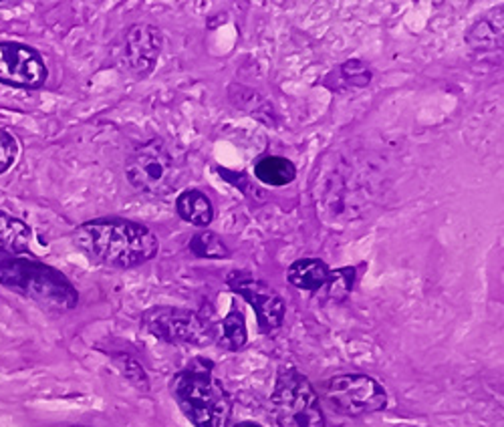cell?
<instances>
[{"label":"cell","mask_w":504,"mask_h":427,"mask_svg":"<svg viewBox=\"0 0 504 427\" xmlns=\"http://www.w3.org/2000/svg\"><path fill=\"white\" fill-rule=\"evenodd\" d=\"M75 244L91 260L109 268H136L160 252V240L147 226L120 218L81 224L75 230Z\"/></svg>","instance_id":"obj_1"},{"label":"cell","mask_w":504,"mask_h":427,"mask_svg":"<svg viewBox=\"0 0 504 427\" xmlns=\"http://www.w3.org/2000/svg\"><path fill=\"white\" fill-rule=\"evenodd\" d=\"M172 393L180 409L196 427H228L232 401L212 373V365L196 359L172 379Z\"/></svg>","instance_id":"obj_2"},{"label":"cell","mask_w":504,"mask_h":427,"mask_svg":"<svg viewBox=\"0 0 504 427\" xmlns=\"http://www.w3.org/2000/svg\"><path fill=\"white\" fill-rule=\"evenodd\" d=\"M0 284L19 295L37 300L53 311H71L79 303L73 284L55 268L29 258H11L0 263Z\"/></svg>","instance_id":"obj_3"},{"label":"cell","mask_w":504,"mask_h":427,"mask_svg":"<svg viewBox=\"0 0 504 427\" xmlns=\"http://www.w3.org/2000/svg\"><path fill=\"white\" fill-rule=\"evenodd\" d=\"M125 178L141 194L168 196L182 180V168L162 139H149L130 155Z\"/></svg>","instance_id":"obj_4"},{"label":"cell","mask_w":504,"mask_h":427,"mask_svg":"<svg viewBox=\"0 0 504 427\" xmlns=\"http://www.w3.org/2000/svg\"><path fill=\"white\" fill-rule=\"evenodd\" d=\"M273 409L279 427H325L317 391L295 367L279 371Z\"/></svg>","instance_id":"obj_5"},{"label":"cell","mask_w":504,"mask_h":427,"mask_svg":"<svg viewBox=\"0 0 504 427\" xmlns=\"http://www.w3.org/2000/svg\"><path fill=\"white\" fill-rule=\"evenodd\" d=\"M144 327L160 341L172 345H208L216 329L206 316L178 306H155L144 314Z\"/></svg>","instance_id":"obj_6"},{"label":"cell","mask_w":504,"mask_h":427,"mask_svg":"<svg viewBox=\"0 0 504 427\" xmlns=\"http://www.w3.org/2000/svg\"><path fill=\"white\" fill-rule=\"evenodd\" d=\"M325 399L337 414L361 417L385 409L388 393L369 375H340L325 383Z\"/></svg>","instance_id":"obj_7"},{"label":"cell","mask_w":504,"mask_h":427,"mask_svg":"<svg viewBox=\"0 0 504 427\" xmlns=\"http://www.w3.org/2000/svg\"><path fill=\"white\" fill-rule=\"evenodd\" d=\"M228 287L234 292L247 300V303L255 308V313L258 316V327H261L265 333H271V331L279 329L285 321V303L282 298L274 292L269 284L255 279L248 272H232L226 279Z\"/></svg>","instance_id":"obj_8"},{"label":"cell","mask_w":504,"mask_h":427,"mask_svg":"<svg viewBox=\"0 0 504 427\" xmlns=\"http://www.w3.org/2000/svg\"><path fill=\"white\" fill-rule=\"evenodd\" d=\"M49 71L35 49L19 43H0V83L37 89L43 87Z\"/></svg>","instance_id":"obj_9"},{"label":"cell","mask_w":504,"mask_h":427,"mask_svg":"<svg viewBox=\"0 0 504 427\" xmlns=\"http://www.w3.org/2000/svg\"><path fill=\"white\" fill-rule=\"evenodd\" d=\"M162 30L147 25V22H138L131 25L125 33V63L136 77H147L155 69V63L162 53Z\"/></svg>","instance_id":"obj_10"},{"label":"cell","mask_w":504,"mask_h":427,"mask_svg":"<svg viewBox=\"0 0 504 427\" xmlns=\"http://www.w3.org/2000/svg\"><path fill=\"white\" fill-rule=\"evenodd\" d=\"M331 276V268L321 258H301L289 266L287 279L298 290L321 292Z\"/></svg>","instance_id":"obj_11"},{"label":"cell","mask_w":504,"mask_h":427,"mask_svg":"<svg viewBox=\"0 0 504 427\" xmlns=\"http://www.w3.org/2000/svg\"><path fill=\"white\" fill-rule=\"evenodd\" d=\"M176 212L184 222L198 228H208L214 220V205L200 189H186L180 194L176 200Z\"/></svg>","instance_id":"obj_12"},{"label":"cell","mask_w":504,"mask_h":427,"mask_svg":"<svg viewBox=\"0 0 504 427\" xmlns=\"http://www.w3.org/2000/svg\"><path fill=\"white\" fill-rule=\"evenodd\" d=\"M255 178L265 186L282 188L293 184L297 178L295 163L282 155H265L255 163Z\"/></svg>","instance_id":"obj_13"},{"label":"cell","mask_w":504,"mask_h":427,"mask_svg":"<svg viewBox=\"0 0 504 427\" xmlns=\"http://www.w3.org/2000/svg\"><path fill=\"white\" fill-rule=\"evenodd\" d=\"M30 230L22 220L0 212V250L9 255H22L29 250Z\"/></svg>","instance_id":"obj_14"},{"label":"cell","mask_w":504,"mask_h":427,"mask_svg":"<svg viewBox=\"0 0 504 427\" xmlns=\"http://www.w3.org/2000/svg\"><path fill=\"white\" fill-rule=\"evenodd\" d=\"M466 43L476 51L502 49V21L496 22L492 17L476 21L468 29Z\"/></svg>","instance_id":"obj_15"},{"label":"cell","mask_w":504,"mask_h":427,"mask_svg":"<svg viewBox=\"0 0 504 427\" xmlns=\"http://www.w3.org/2000/svg\"><path fill=\"white\" fill-rule=\"evenodd\" d=\"M218 345L226 351H239L247 345L248 331H247V321H244V314L239 308H232L228 313L223 322H220V331L216 333Z\"/></svg>","instance_id":"obj_16"},{"label":"cell","mask_w":504,"mask_h":427,"mask_svg":"<svg viewBox=\"0 0 504 427\" xmlns=\"http://www.w3.org/2000/svg\"><path fill=\"white\" fill-rule=\"evenodd\" d=\"M190 252L198 258H210V260H224L231 256V250L224 244V240L220 239L218 234L210 230H202L198 234L192 236L190 240Z\"/></svg>","instance_id":"obj_17"},{"label":"cell","mask_w":504,"mask_h":427,"mask_svg":"<svg viewBox=\"0 0 504 427\" xmlns=\"http://www.w3.org/2000/svg\"><path fill=\"white\" fill-rule=\"evenodd\" d=\"M353 284H356V268H337V271H331L329 280L323 287V290H325L323 297L329 303H341L351 295Z\"/></svg>","instance_id":"obj_18"},{"label":"cell","mask_w":504,"mask_h":427,"mask_svg":"<svg viewBox=\"0 0 504 427\" xmlns=\"http://www.w3.org/2000/svg\"><path fill=\"white\" fill-rule=\"evenodd\" d=\"M113 359H115V365L120 367L122 375L128 379V381L133 387H138V389H141V391L149 389V379H147L146 371H144V367H141V363L138 359H133L131 355H128V353L115 355Z\"/></svg>","instance_id":"obj_19"},{"label":"cell","mask_w":504,"mask_h":427,"mask_svg":"<svg viewBox=\"0 0 504 427\" xmlns=\"http://www.w3.org/2000/svg\"><path fill=\"white\" fill-rule=\"evenodd\" d=\"M341 75L345 81L353 87H367L372 83V69H369L364 61L349 59L341 65Z\"/></svg>","instance_id":"obj_20"},{"label":"cell","mask_w":504,"mask_h":427,"mask_svg":"<svg viewBox=\"0 0 504 427\" xmlns=\"http://www.w3.org/2000/svg\"><path fill=\"white\" fill-rule=\"evenodd\" d=\"M19 155V141L9 131L0 130V173L11 170Z\"/></svg>","instance_id":"obj_21"},{"label":"cell","mask_w":504,"mask_h":427,"mask_svg":"<svg viewBox=\"0 0 504 427\" xmlns=\"http://www.w3.org/2000/svg\"><path fill=\"white\" fill-rule=\"evenodd\" d=\"M236 427H261V425H255V423H240V425H236Z\"/></svg>","instance_id":"obj_22"},{"label":"cell","mask_w":504,"mask_h":427,"mask_svg":"<svg viewBox=\"0 0 504 427\" xmlns=\"http://www.w3.org/2000/svg\"><path fill=\"white\" fill-rule=\"evenodd\" d=\"M77 427H81V425H77Z\"/></svg>","instance_id":"obj_23"}]
</instances>
